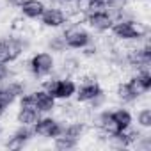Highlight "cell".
<instances>
[{
    "mask_svg": "<svg viewBox=\"0 0 151 151\" xmlns=\"http://www.w3.org/2000/svg\"><path fill=\"white\" fill-rule=\"evenodd\" d=\"M27 59H29V73L37 82L48 77V75H52L57 68V55H53L52 52L45 48L32 52Z\"/></svg>",
    "mask_w": 151,
    "mask_h": 151,
    "instance_id": "1",
    "label": "cell"
},
{
    "mask_svg": "<svg viewBox=\"0 0 151 151\" xmlns=\"http://www.w3.org/2000/svg\"><path fill=\"white\" fill-rule=\"evenodd\" d=\"M60 30L69 52H80L87 45L94 43V34L82 23H66Z\"/></svg>",
    "mask_w": 151,
    "mask_h": 151,
    "instance_id": "2",
    "label": "cell"
},
{
    "mask_svg": "<svg viewBox=\"0 0 151 151\" xmlns=\"http://www.w3.org/2000/svg\"><path fill=\"white\" fill-rule=\"evenodd\" d=\"M66 123H68V119L57 117L55 114H46V116H39V119L36 121V124L32 126V130H34L36 139L52 140L57 135H62L64 133Z\"/></svg>",
    "mask_w": 151,
    "mask_h": 151,
    "instance_id": "3",
    "label": "cell"
},
{
    "mask_svg": "<svg viewBox=\"0 0 151 151\" xmlns=\"http://www.w3.org/2000/svg\"><path fill=\"white\" fill-rule=\"evenodd\" d=\"M37 22H39V27L45 29V30H60L68 23V18H66V13H64L62 6L46 4V9L43 11L41 18Z\"/></svg>",
    "mask_w": 151,
    "mask_h": 151,
    "instance_id": "4",
    "label": "cell"
},
{
    "mask_svg": "<svg viewBox=\"0 0 151 151\" xmlns=\"http://www.w3.org/2000/svg\"><path fill=\"white\" fill-rule=\"evenodd\" d=\"M86 69V60L80 57L78 52L73 53H64L60 55V60H57V73L60 77H77L80 71Z\"/></svg>",
    "mask_w": 151,
    "mask_h": 151,
    "instance_id": "5",
    "label": "cell"
},
{
    "mask_svg": "<svg viewBox=\"0 0 151 151\" xmlns=\"http://www.w3.org/2000/svg\"><path fill=\"white\" fill-rule=\"evenodd\" d=\"M114 20L112 16L105 11V9H98V11H91L86 16V27L93 32V34H107L110 32Z\"/></svg>",
    "mask_w": 151,
    "mask_h": 151,
    "instance_id": "6",
    "label": "cell"
},
{
    "mask_svg": "<svg viewBox=\"0 0 151 151\" xmlns=\"http://www.w3.org/2000/svg\"><path fill=\"white\" fill-rule=\"evenodd\" d=\"M34 100H36V109L41 116H46V114H55V109H57V100L48 93L45 91L43 87H36L30 91Z\"/></svg>",
    "mask_w": 151,
    "mask_h": 151,
    "instance_id": "7",
    "label": "cell"
},
{
    "mask_svg": "<svg viewBox=\"0 0 151 151\" xmlns=\"http://www.w3.org/2000/svg\"><path fill=\"white\" fill-rule=\"evenodd\" d=\"M45 50L52 52L53 55H64L68 50L66 46V41H64V36H62V30H50L46 36H45Z\"/></svg>",
    "mask_w": 151,
    "mask_h": 151,
    "instance_id": "8",
    "label": "cell"
},
{
    "mask_svg": "<svg viewBox=\"0 0 151 151\" xmlns=\"http://www.w3.org/2000/svg\"><path fill=\"white\" fill-rule=\"evenodd\" d=\"M45 9H46V0H25L18 13L29 22H37Z\"/></svg>",
    "mask_w": 151,
    "mask_h": 151,
    "instance_id": "9",
    "label": "cell"
},
{
    "mask_svg": "<svg viewBox=\"0 0 151 151\" xmlns=\"http://www.w3.org/2000/svg\"><path fill=\"white\" fill-rule=\"evenodd\" d=\"M114 100L117 101V105H126V107H133L137 105V98L133 96V93L130 91L126 80H119L114 84Z\"/></svg>",
    "mask_w": 151,
    "mask_h": 151,
    "instance_id": "10",
    "label": "cell"
},
{
    "mask_svg": "<svg viewBox=\"0 0 151 151\" xmlns=\"http://www.w3.org/2000/svg\"><path fill=\"white\" fill-rule=\"evenodd\" d=\"M101 89H103L101 82H93V84H78L77 93H75V98H73V100L77 101V103H80V105H86V103H89V101L94 98V94H98Z\"/></svg>",
    "mask_w": 151,
    "mask_h": 151,
    "instance_id": "11",
    "label": "cell"
},
{
    "mask_svg": "<svg viewBox=\"0 0 151 151\" xmlns=\"http://www.w3.org/2000/svg\"><path fill=\"white\" fill-rule=\"evenodd\" d=\"M110 114H112V119L116 121V124L119 126V130H126L128 126L133 124V112L126 105H117V107L110 109Z\"/></svg>",
    "mask_w": 151,
    "mask_h": 151,
    "instance_id": "12",
    "label": "cell"
},
{
    "mask_svg": "<svg viewBox=\"0 0 151 151\" xmlns=\"http://www.w3.org/2000/svg\"><path fill=\"white\" fill-rule=\"evenodd\" d=\"M89 133V124L82 119H69L64 128V135H69L77 140H82Z\"/></svg>",
    "mask_w": 151,
    "mask_h": 151,
    "instance_id": "13",
    "label": "cell"
},
{
    "mask_svg": "<svg viewBox=\"0 0 151 151\" xmlns=\"http://www.w3.org/2000/svg\"><path fill=\"white\" fill-rule=\"evenodd\" d=\"M39 112L37 110H30V109H16L14 112V123L16 124H25V126H34L36 121L39 119Z\"/></svg>",
    "mask_w": 151,
    "mask_h": 151,
    "instance_id": "14",
    "label": "cell"
},
{
    "mask_svg": "<svg viewBox=\"0 0 151 151\" xmlns=\"http://www.w3.org/2000/svg\"><path fill=\"white\" fill-rule=\"evenodd\" d=\"M133 124H137L142 130H151V109H149V105H139V109L133 112Z\"/></svg>",
    "mask_w": 151,
    "mask_h": 151,
    "instance_id": "15",
    "label": "cell"
},
{
    "mask_svg": "<svg viewBox=\"0 0 151 151\" xmlns=\"http://www.w3.org/2000/svg\"><path fill=\"white\" fill-rule=\"evenodd\" d=\"M52 146L57 151H71V149L80 146V140H77V139H73V137L62 133V135H57L55 139H52Z\"/></svg>",
    "mask_w": 151,
    "mask_h": 151,
    "instance_id": "16",
    "label": "cell"
},
{
    "mask_svg": "<svg viewBox=\"0 0 151 151\" xmlns=\"http://www.w3.org/2000/svg\"><path fill=\"white\" fill-rule=\"evenodd\" d=\"M107 146H109V147H112V149H130V142H128V137H126L124 130H121V132H117V133L109 135Z\"/></svg>",
    "mask_w": 151,
    "mask_h": 151,
    "instance_id": "17",
    "label": "cell"
},
{
    "mask_svg": "<svg viewBox=\"0 0 151 151\" xmlns=\"http://www.w3.org/2000/svg\"><path fill=\"white\" fill-rule=\"evenodd\" d=\"M109 105V93H107V89L103 87L98 94H94V98L89 101V103H86V107L91 110V112H96V110H101V109H105Z\"/></svg>",
    "mask_w": 151,
    "mask_h": 151,
    "instance_id": "18",
    "label": "cell"
},
{
    "mask_svg": "<svg viewBox=\"0 0 151 151\" xmlns=\"http://www.w3.org/2000/svg\"><path fill=\"white\" fill-rule=\"evenodd\" d=\"M29 20L27 18H23L20 13L16 14V16H13L11 20H9V25H7V29H9V32H13V34H25L27 32V29H29Z\"/></svg>",
    "mask_w": 151,
    "mask_h": 151,
    "instance_id": "19",
    "label": "cell"
},
{
    "mask_svg": "<svg viewBox=\"0 0 151 151\" xmlns=\"http://www.w3.org/2000/svg\"><path fill=\"white\" fill-rule=\"evenodd\" d=\"M133 147L137 151H151V130L144 132V135L133 144Z\"/></svg>",
    "mask_w": 151,
    "mask_h": 151,
    "instance_id": "20",
    "label": "cell"
},
{
    "mask_svg": "<svg viewBox=\"0 0 151 151\" xmlns=\"http://www.w3.org/2000/svg\"><path fill=\"white\" fill-rule=\"evenodd\" d=\"M13 77H16L13 64H9V62H0V84L6 82V80H9V78H13Z\"/></svg>",
    "mask_w": 151,
    "mask_h": 151,
    "instance_id": "21",
    "label": "cell"
},
{
    "mask_svg": "<svg viewBox=\"0 0 151 151\" xmlns=\"http://www.w3.org/2000/svg\"><path fill=\"white\" fill-rule=\"evenodd\" d=\"M25 2V0H4V7H13V9H20L22 4Z\"/></svg>",
    "mask_w": 151,
    "mask_h": 151,
    "instance_id": "22",
    "label": "cell"
},
{
    "mask_svg": "<svg viewBox=\"0 0 151 151\" xmlns=\"http://www.w3.org/2000/svg\"><path fill=\"white\" fill-rule=\"evenodd\" d=\"M59 4H62V6H68V4H75L77 0H57Z\"/></svg>",
    "mask_w": 151,
    "mask_h": 151,
    "instance_id": "23",
    "label": "cell"
},
{
    "mask_svg": "<svg viewBox=\"0 0 151 151\" xmlns=\"http://www.w3.org/2000/svg\"><path fill=\"white\" fill-rule=\"evenodd\" d=\"M4 9H6V7H4V4H2V2H0V16H2V13H4Z\"/></svg>",
    "mask_w": 151,
    "mask_h": 151,
    "instance_id": "24",
    "label": "cell"
},
{
    "mask_svg": "<svg viewBox=\"0 0 151 151\" xmlns=\"http://www.w3.org/2000/svg\"><path fill=\"white\" fill-rule=\"evenodd\" d=\"M4 110H6V109H4L2 105H0V117H2V114H4Z\"/></svg>",
    "mask_w": 151,
    "mask_h": 151,
    "instance_id": "25",
    "label": "cell"
},
{
    "mask_svg": "<svg viewBox=\"0 0 151 151\" xmlns=\"http://www.w3.org/2000/svg\"><path fill=\"white\" fill-rule=\"evenodd\" d=\"M2 133H4V128H2V124H0V137H2Z\"/></svg>",
    "mask_w": 151,
    "mask_h": 151,
    "instance_id": "26",
    "label": "cell"
},
{
    "mask_svg": "<svg viewBox=\"0 0 151 151\" xmlns=\"http://www.w3.org/2000/svg\"><path fill=\"white\" fill-rule=\"evenodd\" d=\"M105 2H107V0H105Z\"/></svg>",
    "mask_w": 151,
    "mask_h": 151,
    "instance_id": "27",
    "label": "cell"
}]
</instances>
